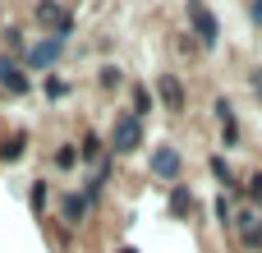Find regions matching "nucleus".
Returning a JSON list of instances; mask_svg holds the SVG:
<instances>
[{
    "label": "nucleus",
    "instance_id": "f257e3e1",
    "mask_svg": "<svg viewBox=\"0 0 262 253\" xmlns=\"http://www.w3.org/2000/svg\"><path fill=\"white\" fill-rule=\"evenodd\" d=\"M143 147V120L138 115H115V124H111V152L115 157H129V152H138Z\"/></svg>",
    "mask_w": 262,
    "mask_h": 253
},
{
    "label": "nucleus",
    "instance_id": "f03ea898",
    "mask_svg": "<svg viewBox=\"0 0 262 253\" xmlns=\"http://www.w3.org/2000/svg\"><path fill=\"white\" fill-rule=\"evenodd\" d=\"M32 18H37L41 28H51V37H64V41H69L74 23H78V18H74V14H69L64 5H55V0H41V5L32 9Z\"/></svg>",
    "mask_w": 262,
    "mask_h": 253
},
{
    "label": "nucleus",
    "instance_id": "7ed1b4c3",
    "mask_svg": "<svg viewBox=\"0 0 262 253\" xmlns=\"http://www.w3.org/2000/svg\"><path fill=\"white\" fill-rule=\"evenodd\" d=\"M189 23H193L198 46H207V51H212V46L221 41V23H216V14H212L207 5H198V0H193V5H189Z\"/></svg>",
    "mask_w": 262,
    "mask_h": 253
},
{
    "label": "nucleus",
    "instance_id": "20e7f679",
    "mask_svg": "<svg viewBox=\"0 0 262 253\" xmlns=\"http://www.w3.org/2000/svg\"><path fill=\"white\" fill-rule=\"evenodd\" d=\"M180 171H184V157H180V147H170V143L152 147V175H157V180H166V184H180Z\"/></svg>",
    "mask_w": 262,
    "mask_h": 253
},
{
    "label": "nucleus",
    "instance_id": "39448f33",
    "mask_svg": "<svg viewBox=\"0 0 262 253\" xmlns=\"http://www.w3.org/2000/svg\"><path fill=\"white\" fill-rule=\"evenodd\" d=\"M64 46H69L64 37H46V41H37V46H28L23 55H28V65H32V69H51V65H55V60L64 55Z\"/></svg>",
    "mask_w": 262,
    "mask_h": 253
},
{
    "label": "nucleus",
    "instance_id": "423d86ee",
    "mask_svg": "<svg viewBox=\"0 0 262 253\" xmlns=\"http://www.w3.org/2000/svg\"><path fill=\"white\" fill-rule=\"evenodd\" d=\"M157 97L166 101V111H170V115H180V111H184V83H180L175 74H157Z\"/></svg>",
    "mask_w": 262,
    "mask_h": 253
},
{
    "label": "nucleus",
    "instance_id": "0eeeda50",
    "mask_svg": "<svg viewBox=\"0 0 262 253\" xmlns=\"http://www.w3.org/2000/svg\"><path fill=\"white\" fill-rule=\"evenodd\" d=\"M212 111H216V120H221V134H226V143L235 147V143H239V120H235V106H230V101L221 97V101H216Z\"/></svg>",
    "mask_w": 262,
    "mask_h": 253
},
{
    "label": "nucleus",
    "instance_id": "6e6552de",
    "mask_svg": "<svg viewBox=\"0 0 262 253\" xmlns=\"http://www.w3.org/2000/svg\"><path fill=\"white\" fill-rule=\"evenodd\" d=\"M235 226H239V240H244V249H262V221L253 217V212H244Z\"/></svg>",
    "mask_w": 262,
    "mask_h": 253
},
{
    "label": "nucleus",
    "instance_id": "1a4fd4ad",
    "mask_svg": "<svg viewBox=\"0 0 262 253\" xmlns=\"http://www.w3.org/2000/svg\"><path fill=\"white\" fill-rule=\"evenodd\" d=\"M193 194H189V184H170V217H193Z\"/></svg>",
    "mask_w": 262,
    "mask_h": 253
},
{
    "label": "nucleus",
    "instance_id": "9d476101",
    "mask_svg": "<svg viewBox=\"0 0 262 253\" xmlns=\"http://www.w3.org/2000/svg\"><path fill=\"white\" fill-rule=\"evenodd\" d=\"M83 212H88V194H69V198L60 203V217H64L69 226H78V221H83Z\"/></svg>",
    "mask_w": 262,
    "mask_h": 253
},
{
    "label": "nucleus",
    "instance_id": "9b49d317",
    "mask_svg": "<svg viewBox=\"0 0 262 253\" xmlns=\"http://www.w3.org/2000/svg\"><path fill=\"white\" fill-rule=\"evenodd\" d=\"M23 152H28V134H9V138L0 143V161H5V166H9V161H18Z\"/></svg>",
    "mask_w": 262,
    "mask_h": 253
},
{
    "label": "nucleus",
    "instance_id": "f8f14e48",
    "mask_svg": "<svg viewBox=\"0 0 262 253\" xmlns=\"http://www.w3.org/2000/svg\"><path fill=\"white\" fill-rule=\"evenodd\" d=\"M0 83H5V88H9V92H14V97H23V92H28V74H23V69H18V65H9V69H5V78H0Z\"/></svg>",
    "mask_w": 262,
    "mask_h": 253
},
{
    "label": "nucleus",
    "instance_id": "ddd939ff",
    "mask_svg": "<svg viewBox=\"0 0 262 253\" xmlns=\"http://www.w3.org/2000/svg\"><path fill=\"white\" fill-rule=\"evenodd\" d=\"M97 83H101V88H120V83H124V69H120V65H101V69H97Z\"/></svg>",
    "mask_w": 262,
    "mask_h": 253
},
{
    "label": "nucleus",
    "instance_id": "4468645a",
    "mask_svg": "<svg viewBox=\"0 0 262 253\" xmlns=\"http://www.w3.org/2000/svg\"><path fill=\"white\" fill-rule=\"evenodd\" d=\"M207 166H212V175H216V180H221V184H226V189H235V184H239V180H235V171H230V166H226V157H212V161H207Z\"/></svg>",
    "mask_w": 262,
    "mask_h": 253
},
{
    "label": "nucleus",
    "instance_id": "2eb2a0df",
    "mask_svg": "<svg viewBox=\"0 0 262 253\" xmlns=\"http://www.w3.org/2000/svg\"><path fill=\"white\" fill-rule=\"evenodd\" d=\"M55 166H60V171H74V166H78V152H74V143H60V147H55Z\"/></svg>",
    "mask_w": 262,
    "mask_h": 253
},
{
    "label": "nucleus",
    "instance_id": "dca6fc26",
    "mask_svg": "<svg viewBox=\"0 0 262 253\" xmlns=\"http://www.w3.org/2000/svg\"><path fill=\"white\" fill-rule=\"evenodd\" d=\"M46 198H51V189H46V184L37 180V184H32V194H28V207H32L37 217H41V212H46Z\"/></svg>",
    "mask_w": 262,
    "mask_h": 253
},
{
    "label": "nucleus",
    "instance_id": "f3484780",
    "mask_svg": "<svg viewBox=\"0 0 262 253\" xmlns=\"http://www.w3.org/2000/svg\"><path fill=\"white\" fill-rule=\"evenodd\" d=\"M147 111H152V92H147V88H134V111H129V115H138V120H143Z\"/></svg>",
    "mask_w": 262,
    "mask_h": 253
},
{
    "label": "nucleus",
    "instance_id": "a211bd4d",
    "mask_svg": "<svg viewBox=\"0 0 262 253\" xmlns=\"http://www.w3.org/2000/svg\"><path fill=\"white\" fill-rule=\"evenodd\" d=\"M216 221H221V226H235V212H230V203H226V194L216 198Z\"/></svg>",
    "mask_w": 262,
    "mask_h": 253
},
{
    "label": "nucleus",
    "instance_id": "6ab92c4d",
    "mask_svg": "<svg viewBox=\"0 0 262 253\" xmlns=\"http://www.w3.org/2000/svg\"><path fill=\"white\" fill-rule=\"evenodd\" d=\"M5 46H9V51H23V32H18V28H5Z\"/></svg>",
    "mask_w": 262,
    "mask_h": 253
},
{
    "label": "nucleus",
    "instance_id": "aec40b11",
    "mask_svg": "<svg viewBox=\"0 0 262 253\" xmlns=\"http://www.w3.org/2000/svg\"><path fill=\"white\" fill-rule=\"evenodd\" d=\"M249 198L262 203V171H258V175H249Z\"/></svg>",
    "mask_w": 262,
    "mask_h": 253
},
{
    "label": "nucleus",
    "instance_id": "412c9836",
    "mask_svg": "<svg viewBox=\"0 0 262 253\" xmlns=\"http://www.w3.org/2000/svg\"><path fill=\"white\" fill-rule=\"evenodd\" d=\"M46 92H51V97H64V92H69V83H64V78H51V88H46Z\"/></svg>",
    "mask_w": 262,
    "mask_h": 253
},
{
    "label": "nucleus",
    "instance_id": "4be33fe9",
    "mask_svg": "<svg viewBox=\"0 0 262 253\" xmlns=\"http://www.w3.org/2000/svg\"><path fill=\"white\" fill-rule=\"evenodd\" d=\"M249 18H253V23H262V0H253V5H249Z\"/></svg>",
    "mask_w": 262,
    "mask_h": 253
},
{
    "label": "nucleus",
    "instance_id": "5701e85b",
    "mask_svg": "<svg viewBox=\"0 0 262 253\" xmlns=\"http://www.w3.org/2000/svg\"><path fill=\"white\" fill-rule=\"evenodd\" d=\"M249 83H253V92H258V97H262V69H258V74H253V78H249Z\"/></svg>",
    "mask_w": 262,
    "mask_h": 253
},
{
    "label": "nucleus",
    "instance_id": "b1692460",
    "mask_svg": "<svg viewBox=\"0 0 262 253\" xmlns=\"http://www.w3.org/2000/svg\"><path fill=\"white\" fill-rule=\"evenodd\" d=\"M5 69H9V60H5V55H0V78H5Z\"/></svg>",
    "mask_w": 262,
    "mask_h": 253
},
{
    "label": "nucleus",
    "instance_id": "393cba45",
    "mask_svg": "<svg viewBox=\"0 0 262 253\" xmlns=\"http://www.w3.org/2000/svg\"><path fill=\"white\" fill-rule=\"evenodd\" d=\"M115 253H138V249H129V244H124V249H115Z\"/></svg>",
    "mask_w": 262,
    "mask_h": 253
}]
</instances>
